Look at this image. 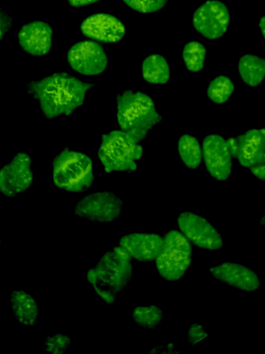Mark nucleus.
<instances>
[{"instance_id":"nucleus-1","label":"nucleus","mask_w":265,"mask_h":354,"mask_svg":"<svg viewBox=\"0 0 265 354\" xmlns=\"http://www.w3.org/2000/svg\"><path fill=\"white\" fill-rule=\"evenodd\" d=\"M94 86L67 73L57 72L40 80L31 81L27 90L50 120L72 114L83 105L87 91Z\"/></svg>"},{"instance_id":"nucleus-2","label":"nucleus","mask_w":265,"mask_h":354,"mask_svg":"<svg viewBox=\"0 0 265 354\" xmlns=\"http://www.w3.org/2000/svg\"><path fill=\"white\" fill-rule=\"evenodd\" d=\"M116 102L120 129L138 142L144 140L147 133L162 120L153 100L141 91H124L117 95Z\"/></svg>"},{"instance_id":"nucleus-3","label":"nucleus","mask_w":265,"mask_h":354,"mask_svg":"<svg viewBox=\"0 0 265 354\" xmlns=\"http://www.w3.org/2000/svg\"><path fill=\"white\" fill-rule=\"evenodd\" d=\"M142 156V146L126 131L112 130L101 137L97 156L107 174L135 172Z\"/></svg>"},{"instance_id":"nucleus-4","label":"nucleus","mask_w":265,"mask_h":354,"mask_svg":"<svg viewBox=\"0 0 265 354\" xmlns=\"http://www.w3.org/2000/svg\"><path fill=\"white\" fill-rule=\"evenodd\" d=\"M92 162L85 153L64 148L52 162V180L60 189L83 193L94 180Z\"/></svg>"},{"instance_id":"nucleus-5","label":"nucleus","mask_w":265,"mask_h":354,"mask_svg":"<svg viewBox=\"0 0 265 354\" xmlns=\"http://www.w3.org/2000/svg\"><path fill=\"white\" fill-rule=\"evenodd\" d=\"M132 274V259L119 245L103 254L86 277L92 288L101 287L117 294L126 289Z\"/></svg>"},{"instance_id":"nucleus-6","label":"nucleus","mask_w":265,"mask_h":354,"mask_svg":"<svg viewBox=\"0 0 265 354\" xmlns=\"http://www.w3.org/2000/svg\"><path fill=\"white\" fill-rule=\"evenodd\" d=\"M163 239L161 249L155 259L157 270L164 279L177 281L191 265V244L181 232L175 229L168 231Z\"/></svg>"},{"instance_id":"nucleus-7","label":"nucleus","mask_w":265,"mask_h":354,"mask_svg":"<svg viewBox=\"0 0 265 354\" xmlns=\"http://www.w3.org/2000/svg\"><path fill=\"white\" fill-rule=\"evenodd\" d=\"M122 207L123 201L113 192H97L80 198L73 209L79 218L106 224L121 216Z\"/></svg>"},{"instance_id":"nucleus-8","label":"nucleus","mask_w":265,"mask_h":354,"mask_svg":"<svg viewBox=\"0 0 265 354\" xmlns=\"http://www.w3.org/2000/svg\"><path fill=\"white\" fill-rule=\"evenodd\" d=\"M177 225L186 239L196 246L208 250L222 248L220 233L204 217L190 212H183L177 218Z\"/></svg>"},{"instance_id":"nucleus-9","label":"nucleus","mask_w":265,"mask_h":354,"mask_svg":"<svg viewBox=\"0 0 265 354\" xmlns=\"http://www.w3.org/2000/svg\"><path fill=\"white\" fill-rule=\"evenodd\" d=\"M230 13L227 6L217 0L207 1L199 6L193 16L195 29L209 39L222 37L228 30Z\"/></svg>"},{"instance_id":"nucleus-10","label":"nucleus","mask_w":265,"mask_h":354,"mask_svg":"<svg viewBox=\"0 0 265 354\" xmlns=\"http://www.w3.org/2000/svg\"><path fill=\"white\" fill-rule=\"evenodd\" d=\"M30 156L24 152L16 154L0 170V192L12 198L28 190L33 182Z\"/></svg>"},{"instance_id":"nucleus-11","label":"nucleus","mask_w":265,"mask_h":354,"mask_svg":"<svg viewBox=\"0 0 265 354\" xmlns=\"http://www.w3.org/2000/svg\"><path fill=\"white\" fill-rule=\"evenodd\" d=\"M67 60L73 71L84 75H99L108 65L105 50L92 41H81L72 46L68 51Z\"/></svg>"},{"instance_id":"nucleus-12","label":"nucleus","mask_w":265,"mask_h":354,"mask_svg":"<svg viewBox=\"0 0 265 354\" xmlns=\"http://www.w3.org/2000/svg\"><path fill=\"white\" fill-rule=\"evenodd\" d=\"M202 149L208 173L217 181L226 180L233 167L226 140L219 134H208L202 141Z\"/></svg>"},{"instance_id":"nucleus-13","label":"nucleus","mask_w":265,"mask_h":354,"mask_svg":"<svg viewBox=\"0 0 265 354\" xmlns=\"http://www.w3.org/2000/svg\"><path fill=\"white\" fill-rule=\"evenodd\" d=\"M80 29L87 37L104 43H116L126 34L124 24L116 17L106 13H97L86 18Z\"/></svg>"},{"instance_id":"nucleus-14","label":"nucleus","mask_w":265,"mask_h":354,"mask_svg":"<svg viewBox=\"0 0 265 354\" xmlns=\"http://www.w3.org/2000/svg\"><path fill=\"white\" fill-rule=\"evenodd\" d=\"M164 239L155 233L134 232L121 237L119 245L126 251L132 259L148 263L156 259Z\"/></svg>"},{"instance_id":"nucleus-15","label":"nucleus","mask_w":265,"mask_h":354,"mask_svg":"<svg viewBox=\"0 0 265 354\" xmlns=\"http://www.w3.org/2000/svg\"><path fill=\"white\" fill-rule=\"evenodd\" d=\"M212 276L220 281L246 292H253L260 287L256 272L237 263L224 262L209 268Z\"/></svg>"},{"instance_id":"nucleus-16","label":"nucleus","mask_w":265,"mask_h":354,"mask_svg":"<svg viewBox=\"0 0 265 354\" xmlns=\"http://www.w3.org/2000/svg\"><path fill=\"white\" fill-rule=\"evenodd\" d=\"M21 48L34 56L48 54L52 47V29L43 21H34L23 25L17 35Z\"/></svg>"},{"instance_id":"nucleus-17","label":"nucleus","mask_w":265,"mask_h":354,"mask_svg":"<svg viewBox=\"0 0 265 354\" xmlns=\"http://www.w3.org/2000/svg\"><path fill=\"white\" fill-rule=\"evenodd\" d=\"M234 158L239 163L250 168L265 162L264 128L252 129L236 136Z\"/></svg>"},{"instance_id":"nucleus-18","label":"nucleus","mask_w":265,"mask_h":354,"mask_svg":"<svg viewBox=\"0 0 265 354\" xmlns=\"http://www.w3.org/2000/svg\"><path fill=\"white\" fill-rule=\"evenodd\" d=\"M10 308L20 324L32 326L39 313L35 299L25 290H13L10 295Z\"/></svg>"},{"instance_id":"nucleus-19","label":"nucleus","mask_w":265,"mask_h":354,"mask_svg":"<svg viewBox=\"0 0 265 354\" xmlns=\"http://www.w3.org/2000/svg\"><path fill=\"white\" fill-rule=\"evenodd\" d=\"M238 72L246 84L252 87L259 85L265 76L264 57L253 54L244 55L238 62Z\"/></svg>"},{"instance_id":"nucleus-20","label":"nucleus","mask_w":265,"mask_h":354,"mask_svg":"<svg viewBox=\"0 0 265 354\" xmlns=\"http://www.w3.org/2000/svg\"><path fill=\"white\" fill-rule=\"evenodd\" d=\"M142 77L148 83L164 84L170 77V70L166 59L160 54L147 56L142 63Z\"/></svg>"},{"instance_id":"nucleus-21","label":"nucleus","mask_w":265,"mask_h":354,"mask_svg":"<svg viewBox=\"0 0 265 354\" xmlns=\"http://www.w3.org/2000/svg\"><path fill=\"white\" fill-rule=\"evenodd\" d=\"M177 151L179 156L189 169L199 167L202 159V149L197 139L193 136L184 133L178 139Z\"/></svg>"},{"instance_id":"nucleus-22","label":"nucleus","mask_w":265,"mask_h":354,"mask_svg":"<svg viewBox=\"0 0 265 354\" xmlns=\"http://www.w3.org/2000/svg\"><path fill=\"white\" fill-rule=\"evenodd\" d=\"M206 49L200 42L191 41L186 43L182 50V59L186 68L190 72L197 73L204 68Z\"/></svg>"},{"instance_id":"nucleus-23","label":"nucleus","mask_w":265,"mask_h":354,"mask_svg":"<svg viewBox=\"0 0 265 354\" xmlns=\"http://www.w3.org/2000/svg\"><path fill=\"white\" fill-rule=\"evenodd\" d=\"M235 89L230 78L225 75H219L209 84L207 97L216 104H224L228 101Z\"/></svg>"},{"instance_id":"nucleus-24","label":"nucleus","mask_w":265,"mask_h":354,"mask_svg":"<svg viewBox=\"0 0 265 354\" xmlns=\"http://www.w3.org/2000/svg\"><path fill=\"white\" fill-rule=\"evenodd\" d=\"M164 314L158 306H137L132 313V318L137 324L146 329L157 328L163 319Z\"/></svg>"},{"instance_id":"nucleus-25","label":"nucleus","mask_w":265,"mask_h":354,"mask_svg":"<svg viewBox=\"0 0 265 354\" xmlns=\"http://www.w3.org/2000/svg\"><path fill=\"white\" fill-rule=\"evenodd\" d=\"M70 338L66 333H55L48 335L43 342V351L49 354H63L70 345Z\"/></svg>"},{"instance_id":"nucleus-26","label":"nucleus","mask_w":265,"mask_h":354,"mask_svg":"<svg viewBox=\"0 0 265 354\" xmlns=\"http://www.w3.org/2000/svg\"><path fill=\"white\" fill-rule=\"evenodd\" d=\"M131 9L141 13H153L164 8L168 0H122Z\"/></svg>"},{"instance_id":"nucleus-27","label":"nucleus","mask_w":265,"mask_h":354,"mask_svg":"<svg viewBox=\"0 0 265 354\" xmlns=\"http://www.w3.org/2000/svg\"><path fill=\"white\" fill-rule=\"evenodd\" d=\"M208 333L199 324H193L189 327L187 332V341L191 346H197L202 343L207 336Z\"/></svg>"},{"instance_id":"nucleus-28","label":"nucleus","mask_w":265,"mask_h":354,"mask_svg":"<svg viewBox=\"0 0 265 354\" xmlns=\"http://www.w3.org/2000/svg\"><path fill=\"white\" fill-rule=\"evenodd\" d=\"M12 27V18L0 9V40Z\"/></svg>"},{"instance_id":"nucleus-29","label":"nucleus","mask_w":265,"mask_h":354,"mask_svg":"<svg viewBox=\"0 0 265 354\" xmlns=\"http://www.w3.org/2000/svg\"><path fill=\"white\" fill-rule=\"evenodd\" d=\"M249 169H250L251 171L252 172V174L255 176H256L259 180H262V181L264 180V176H265V172H264L265 165H264V163L259 164V165L253 166V167H250Z\"/></svg>"},{"instance_id":"nucleus-30","label":"nucleus","mask_w":265,"mask_h":354,"mask_svg":"<svg viewBox=\"0 0 265 354\" xmlns=\"http://www.w3.org/2000/svg\"><path fill=\"white\" fill-rule=\"evenodd\" d=\"M99 0H68V3L73 7H81L95 3Z\"/></svg>"},{"instance_id":"nucleus-31","label":"nucleus","mask_w":265,"mask_h":354,"mask_svg":"<svg viewBox=\"0 0 265 354\" xmlns=\"http://www.w3.org/2000/svg\"><path fill=\"white\" fill-rule=\"evenodd\" d=\"M259 29L261 30L262 35H263V37H264V27H265V24H264V16L259 20Z\"/></svg>"},{"instance_id":"nucleus-32","label":"nucleus","mask_w":265,"mask_h":354,"mask_svg":"<svg viewBox=\"0 0 265 354\" xmlns=\"http://www.w3.org/2000/svg\"><path fill=\"white\" fill-rule=\"evenodd\" d=\"M0 245H1V238H0Z\"/></svg>"}]
</instances>
